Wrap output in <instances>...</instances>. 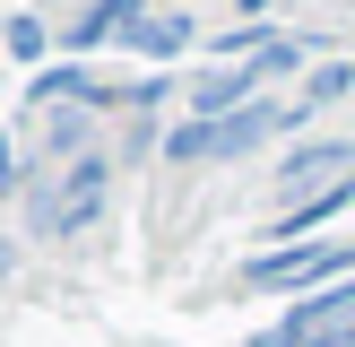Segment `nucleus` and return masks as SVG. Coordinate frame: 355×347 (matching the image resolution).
I'll return each instance as SVG.
<instances>
[{
  "instance_id": "4",
  "label": "nucleus",
  "mask_w": 355,
  "mask_h": 347,
  "mask_svg": "<svg viewBox=\"0 0 355 347\" xmlns=\"http://www.w3.org/2000/svg\"><path fill=\"white\" fill-rule=\"evenodd\" d=\"M252 96H269V69H260V61H217L208 78H191V104H182V113L191 121H225V113H243Z\"/></svg>"
},
{
  "instance_id": "12",
  "label": "nucleus",
  "mask_w": 355,
  "mask_h": 347,
  "mask_svg": "<svg viewBox=\"0 0 355 347\" xmlns=\"http://www.w3.org/2000/svg\"><path fill=\"white\" fill-rule=\"evenodd\" d=\"M0 52H9V44H0Z\"/></svg>"
},
{
  "instance_id": "2",
  "label": "nucleus",
  "mask_w": 355,
  "mask_h": 347,
  "mask_svg": "<svg viewBox=\"0 0 355 347\" xmlns=\"http://www.w3.org/2000/svg\"><path fill=\"white\" fill-rule=\"evenodd\" d=\"M104 208H113V156H78V165H61V191L35 208V226L44 235H87Z\"/></svg>"
},
{
  "instance_id": "10",
  "label": "nucleus",
  "mask_w": 355,
  "mask_h": 347,
  "mask_svg": "<svg viewBox=\"0 0 355 347\" xmlns=\"http://www.w3.org/2000/svg\"><path fill=\"white\" fill-rule=\"evenodd\" d=\"M9 52H17V61H44V17H9Z\"/></svg>"
},
{
  "instance_id": "7",
  "label": "nucleus",
  "mask_w": 355,
  "mask_h": 347,
  "mask_svg": "<svg viewBox=\"0 0 355 347\" xmlns=\"http://www.w3.org/2000/svg\"><path fill=\"white\" fill-rule=\"evenodd\" d=\"M347 208H355V174H347V183H329V191H312V200H295L286 217H277V235H312V226L347 217Z\"/></svg>"
},
{
  "instance_id": "11",
  "label": "nucleus",
  "mask_w": 355,
  "mask_h": 347,
  "mask_svg": "<svg viewBox=\"0 0 355 347\" xmlns=\"http://www.w3.org/2000/svg\"><path fill=\"white\" fill-rule=\"evenodd\" d=\"M9 183H17V156H9V130H0V200H9Z\"/></svg>"
},
{
  "instance_id": "3",
  "label": "nucleus",
  "mask_w": 355,
  "mask_h": 347,
  "mask_svg": "<svg viewBox=\"0 0 355 347\" xmlns=\"http://www.w3.org/2000/svg\"><path fill=\"white\" fill-rule=\"evenodd\" d=\"M139 26H148V0H78V17L61 26V52L87 61V52H104V44H130Z\"/></svg>"
},
{
  "instance_id": "1",
  "label": "nucleus",
  "mask_w": 355,
  "mask_h": 347,
  "mask_svg": "<svg viewBox=\"0 0 355 347\" xmlns=\"http://www.w3.org/2000/svg\"><path fill=\"white\" fill-rule=\"evenodd\" d=\"M304 104H277V96H252L243 113H225V121H173L165 130V156L173 165H200V156H243V148H260L269 130H304Z\"/></svg>"
},
{
  "instance_id": "5",
  "label": "nucleus",
  "mask_w": 355,
  "mask_h": 347,
  "mask_svg": "<svg viewBox=\"0 0 355 347\" xmlns=\"http://www.w3.org/2000/svg\"><path fill=\"white\" fill-rule=\"evenodd\" d=\"M191 44H200V17H182V9H173V17H148V26L130 35V52H139V61H182Z\"/></svg>"
},
{
  "instance_id": "6",
  "label": "nucleus",
  "mask_w": 355,
  "mask_h": 347,
  "mask_svg": "<svg viewBox=\"0 0 355 347\" xmlns=\"http://www.w3.org/2000/svg\"><path fill=\"white\" fill-rule=\"evenodd\" d=\"M347 165H355L347 139H304V148L277 165V183H312V174H338V183H347Z\"/></svg>"
},
{
  "instance_id": "8",
  "label": "nucleus",
  "mask_w": 355,
  "mask_h": 347,
  "mask_svg": "<svg viewBox=\"0 0 355 347\" xmlns=\"http://www.w3.org/2000/svg\"><path fill=\"white\" fill-rule=\"evenodd\" d=\"M347 96H355V61L338 52V61H312V78H304V96H295V104L321 113V104H347Z\"/></svg>"
},
{
  "instance_id": "9",
  "label": "nucleus",
  "mask_w": 355,
  "mask_h": 347,
  "mask_svg": "<svg viewBox=\"0 0 355 347\" xmlns=\"http://www.w3.org/2000/svg\"><path fill=\"white\" fill-rule=\"evenodd\" d=\"M44 148H52V165H61V156H69V165L96 156V148H87V113H52V139H44Z\"/></svg>"
}]
</instances>
